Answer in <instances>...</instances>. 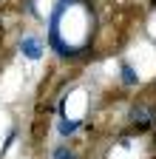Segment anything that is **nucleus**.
Returning <instances> with one entry per match:
<instances>
[{"instance_id": "obj_3", "label": "nucleus", "mask_w": 156, "mask_h": 159, "mask_svg": "<svg viewBox=\"0 0 156 159\" xmlns=\"http://www.w3.org/2000/svg\"><path fill=\"white\" fill-rule=\"evenodd\" d=\"M20 51H23V57H29V60H40L43 54H46V46H43V40L40 37H34V34H26L23 40H20Z\"/></svg>"}, {"instance_id": "obj_7", "label": "nucleus", "mask_w": 156, "mask_h": 159, "mask_svg": "<svg viewBox=\"0 0 156 159\" xmlns=\"http://www.w3.org/2000/svg\"><path fill=\"white\" fill-rule=\"evenodd\" d=\"M153 142H156V134H153Z\"/></svg>"}, {"instance_id": "obj_6", "label": "nucleus", "mask_w": 156, "mask_h": 159, "mask_svg": "<svg viewBox=\"0 0 156 159\" xmlns=\"http://www.w3.org/2000/svg\"><path fill=\"white\" fill-rule=\"evenodd\" d=\"M51 159H77V153H74V148H68V145H57L54 153H51Z\"/></svg>"}, {"instance_id": "obj_2", "label": "nucleus", "mask_w": 156, "mask_h": 159, "mask_svg": "<svg viewBox=\"0 0 156 159\" xmlns=\"http://www.w3.org/2000/svg\"><path fill=\"white\" fill-rule=\"evenodd\" d=\"M128 122H131V128L136 134L153 128V122H156V99L153 97H136V102L128 111Z\"/></svg>"}, {"instance_id": "obj_5", "label": "nucleus", "mask_w": 156, "mask_h": 159, "mask_svg": "<svg viewBox=\"0 0 156 159\" xmlns=\"http://www.w3.org/2000/svg\"><path fill=\"white\" fill-rule=\"evenodd\" d=\"M77 128H80V122H77V119H65V116H60V125H57V131H60L63 136H71Z\"/></svg>"}, {"instance_id": "obj_4", "label": "nucleus", "mask_w": 156, "mask_h": 159, "mask_svg": "<svg viewBox=\"0 0 156 159\" xmlns=\"http://www.w3.org/2000/svg\"><path fill=\"white\" fill-rule=\"evenodd\" d=\"M119 77H122V85L125 88H136V85H139V74H136V68L131 63H122L119 66Z\"/></svg>"}, {"instance_id": "obj_1", "label": "nucleus", "mask_w": 156, "mask_h": 159, "mask_svg": "<svg viewBox=\"0 0 156 159\" xmlns=\"http://www.w3.org/2000/svg\"><path fill=\"white\" fill-rule=\"evenodd\" d=\"M51 20L71 23V29H48L46 43L60 60L80 63L94 54V0H57Z\"/></svg>"}]
</instances>
